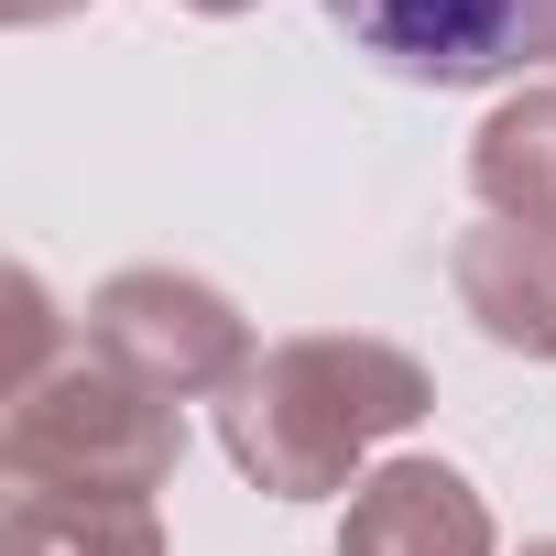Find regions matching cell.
Wrapping results in <instances>:
<instances>
[{
  "label": "cell",
  "mask_w": 556,
  "mask_h": 556,
  "mask_svg": "<svg viewBox=\"0 0 556 556\" xmlns=\"http://www.w3.org/2000/svg\"><path fill=\"white\" fill-rule=\"evenodd\" d=\"M437 404L426 361L393 350V339H350V328H317V339H273L229 393H218V447L251 491L273 502H328V491H361L350 469L404 437L415 415Z\"/></svg>",
  "instance_id": "1"
},
{
  "label": "cell",
  "mask_w": 556,
  "mask_h": 556,
  "mask_svg": "<svg viewBox=\"0 0 556 556\" xmlns=\"http://www.w3.org/2000/svg\"><path fill=\"white\" fill-rule=\"evenodd\" d=\"M175 458H186V415L164 393L121 382L99 350L55 361L0 415V469H12V491H55V502H153L175 480Z\"/></svg>",
  "instance_id": "2"
},
{
  "label": "cell",
  "mask_w": 556,
  "mask_h": 556,
  "mask_svg": "<svg viewBox=\"0 0 556 556\" xmlns=\"http://www.w3.org/2000/svg\"><path fill=\"white\" fill-rule=\"evenodd\" d=\"M88 350H99L121 382L164 393V404H207V393H229V382L262 361V350H251V317L207 285V273H175V262L110 273V285L88 295Z\"/></svg>",
  "instance_id": "3"
},
{
  "label": "cell",
  "mask_w": 556,
  "mask_h": 556,
  "mask_svg": "<svg viewBox=\"0 0 556 556\" xmlns=\"http://www.w3.org/2000/svg\"><path fill=\"white\" fill-rule=\"evenodd\" d=\"M328 23L404 88H502L556 66V0H328Z\"/></svg>",
  "instance_id": "4"
},
{
  "label": "cell",
  "mask_w": 556,
  "mask_h": 556,
  "mask_svg": "<svg viewBox=\"0 0 556 556\" xmlns=\"http://www.w3.org/2000/svg\"><path fill=\"white\" fill-rule=\"evenodd\" d=\"M339 556H502V534H491V502L469 491V469H447V458H382L350 491Z\"/></svg>",
  "instance_id": "5"
},
{
  "label": "cell",
  "mask_w": 556,
  "mask_h": 556,
  "mask_svg": "<svg viewBox=\"0 0 556 556\" xmlns=\"http://www.w3.org/2000/svg\"><path fill=\"white\" fill-rule=\"evenodd\" d=\"M447 285H458V317H469L491 350L556 361V240H545V229H513V218L458 229Z\"/></svg>",
  "instance_id": "6"
},
{
  "label": "cell",
  "mask_w": 556,
  "mask_h": 556,
  "mask_svg": "<svg viewBox=\"0 0 556 556\" xmlns=\"http://www.w3.org/2000/svg\"><path fill=\"white\" fill-rule=\"evenodd\" d=\"M469 197H480V218H513V229L556 240V88H523V99H502L480 121Z\"/></svg>",
  "instance_id": "7"
},
{
  "label": "cell",
  "mask_w": 556,
  "mask_h": 556,
  "mask_svg": "<svg viewBox=\"0 0 556 556\" xmlns=\"http://www.w3.org/2000/svg\"><path fill=\"white\" fill-rule=\"evenodd\" d=\"M0 556H164L153 502H55V491H12Z\"/></svg>",
  "instance_id": "8"
},
{
  "label": "cell",
  "mask_w": 556,
  "mask_h": 556,
  "mask_svg": "<svg viewBox=\"0 0 556 556\" xmlns=\"http://www.w3.org/2000/svg\"><path fill=\"white\" fill-rule=\"evenodd\" d=\"M55 371V306H45V273H12V382L0 393H23Z\"/></svg>",
  "instance_id": "9"
},
{
  "label": "cell",
  "mask_w": 556,
  "mask_h": 556,
  "mask_svg": "<svg viewBox=\"0 0 556 556\" xmlns=\"http://www.w3.org/2000/svg\"><path fill=\"white\" fill-rule=\"evenodd\" d=\"M66 12H88V0H0V23H66Z\"/></svg>",
  "instance_id": "10"
},
{
  "label": "cell",
  "mask_w": 556,
  "mask_h": 556,
  "mask_svg": "<svg viewBox=\"0 0 556 556\" xmlns=\"http://www.w3.org/2000/svg\"><path fill=\"white\" fill-rule=\"evenodd\" d=\"M175 12H197V23H240L251 0H175Z\"/></svg>",
  "instance_id": "11"
},
{
  "label": "cell",
  "mask_w": 556,
  "mask_h": 556,
  "mask_svg": "<svg viewBox=\"0 0 556 556\" xmlns=\"http://www.w3.org/2000/svg\"><path fill=\"white\" fill-rule=\"evenodd\" d=\"M523 556H556V534H545V545H523Z\"/></svg>",
  "instance_id": "12"
}]
</instances>
